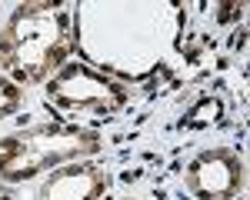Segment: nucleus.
<instances>
[{"mask_svg": "<svg viewBox=\"0 0 250 200\" xmlns=\"http://www.w3.org/2000/svg\"><path fill=\"white\" fill-rule=\"evenodd\" d=\"M244 187V163L230 150L200 154L187 167V190L200 200H230Z\"/></svg>", "mask_w": 250, "mask_h": 200, "instance_id": "4", "label": "nucleus"}, {"mask_svg": "<svg viewBox=\"0 0 250 200\" xmlns=\"http://www.w3.org/2000/svg\"><path fill=\"white\" fill-rule=\"evenodd\" d=\"M107 190V177L97 167H70L43 183V200H97Z\"/></svg>", "mask_w": 250, "mask_h": 200, "instance_id": "5", "label": "nucleus"}, {"mask_svg": "<svg viewBox=\"0 0 250 200\" xmlns=\"http://www.w3.org/2000/svg\"><path fill=\"white\" fill-rule=\"evenodd\" d=\"M20 107V87L14 80L0 77V117H7V114H14Z\"/></svg>", "mask_w": 250, "mask_h": 200, "instance_id": "6", "label": "nucleus"}, {"mask_svg": "<svg viewBox=\"0 0 250 200\" xmlns=\"http://www.w3.org/2000/svg\"><path fill=\"white\" fill-rule=\"evenodd\" d=\"M100 150L97 134L83 130H63V127H40L30 134H17L0 143V177L23 180L40 170H50L70 157H83Z\"/></svg>", "mask_w": 250, "mask_h": 200, "instance_id": "2", "label": "nucleus"}, {"mask_svg": "<svg viewBox=\"0 0 250 200\" xmlns=\"http://www.w3.org/2000/svg\"><path fill=\"white\" fill-rule=\"evenodd\" d=\"M50 100L70 110H100V114H114L117 107H124L127 90L114 80L94 74L90 67H63L57 77L50 80Z\"/></svg>", "mask_w": 250, "mask_h": 200, "instance_id": "3", "label": "nucleus"}, {"mask_svg": "<svg viewBox=\"0 0 250 200\" xmlns=\"http://www.w3.org/2000/svg\"><path fill=\"white\" fill-rule=\"evenodd\" d=\"M0 200H10V197H3V194H0Z\"/></svg>", "mask_w": 250, "mask_h": 200, "instance_id": "7", "label": "nucleus"}, {"mask_svg": "<svg viewBox=\"0 0 250 200\" xmlns=\"http://www.w3.org/2000/svg\"><path fill=\"white\" fill-rule=\"evenodd\" d=\"M70 17L54 3H23L0 34V63L20 83H40L67 54Z\"/></svg>", "mask_w": 250, "mask_h": 200, "instance_id": "1", "label": "nucleus"}]
</instances>
